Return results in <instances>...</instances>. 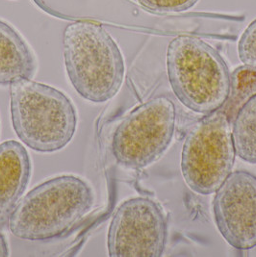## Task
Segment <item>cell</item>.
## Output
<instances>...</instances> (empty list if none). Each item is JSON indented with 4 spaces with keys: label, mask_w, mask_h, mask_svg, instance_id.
<instances>
[{
    "label": "cell",
    "mask_w": 256,
    "mask_h": 257,
    "mask_svg": "<svg viewBox=\"0 0 256 257\" xmlns=\"http://www.w3.org/2000/svg\"><path fill=\"white\" fill-rule=\"evenodd\" d=\"M168 240V222L163 208L149 198L122 202L110 223L109 256H162Z\"/></svg>",
    "instance_id": "cell-7"
},
{
    "label": "cell",
    "mask_w": 256,
    "mask_h": 257,
    "mask_svg": "<svg viewBox=\"0 0 256 257\" xmlns=\"http://www.w3.org/2000/svg\"><path fill=\"white\" fill-rule=\"evenodd\" d=\"M63 45L67 74L81 97L104 103L118 93L124 79V60L103 26L84 21L69 24Z\"/></svg>",
    "instance_id": "cell-2"
},
{
    "label": "cell",
    "mask_w": 256,
    "mask_h": 257,
    "mask_svg": "<svg viewBox=\"0 0 256 257\" xmlns=\"http://www.w3.org/2000/svg\"><path fill=\"white\" fill-rule=\"evenodd\" d=\"M13 128L25 146L35 152H58L72 140L77 128V112L57 89L21 79L10 85Z\"/></svg>",
    "instance_id": "cell-4"
},
{
    "label": "cell",
    "mask_w": 256,
    "mask_h": 257,
    "mask_svg": "<svg viewBox=\"0 0 256 257\" xmlns=\"http://www.w3.org/2000/svg\"><path fill=\"white\" fill-rule=\"evenodd\" d=\"M94 204L92 186L81 177L64 175L50 178L18 202L8 229L30 242L56 240L81 222Z\"/></svg>",
    "instance_id": "cell-1"
},
{
    "label": "cell",
    "mask_w": 256,
    "mask_h": 257,
    "mask_svg": "<svg viewBox=\"0 0 256 257\" xmlns=\"http://www.w3.org/2000/svg\"><path fill=\"white\" fill-rule=\"evenodd\" d=\"M175 103L155 97L132 110L115 129L111 150L117 164L138 170L157 161L175 134Z\"/></svg>",
    "instance_id": "cell-6"
},
{
    "label": "cell",
    "mask_w": 256,
    "mask_h": 257,
    "mask_svg": "<svg viewBox=\"0 0 256 257\" xmlns=\"http://www.w3.org/2000/svg\"><path fill=\"white\" fill-rule=\"evenodd\" d=\"M213 214L228 245L238 250L255 247V175L246 171L231 173L216 192Z\"/></svg>",
    "instance_id": "cell-8"
},
{
    "label": "cell",
    "mask_w": 256,
    "mask_h": 257,
    "mask_svg": "<svg viewBox=\"0 0 256 257\" xmlns=\"http://www.w3.org/2000/svg\"><path fill=\"white\" fill-rule=\"evenodd\" d=\"M3 229L0 227V257L9 256V248L6 239L2 233Z\"/></svg>",
    "instance_id": "cell-15"
},
{
    "label": "cell",
    "mask_w": 256,
    "mask_h": 257,
    "mask_svg": "<svg viewBox=\"0 0 256 257\" xmlns=\"http://www.w3.org/2000/svg\"><path fill=\"white\" fill-rule=\"evenodd\" d=\"M232 124L236 155L247 163L256 164V95L238 111Z\"/></svg>",
    "instance_id": "cell-11"
},
{
    "label": "cell",
    "mask_w": 256,
    "mask_h": 257,
    "mask_svg": "<svg viewBox=\"0 0 256 257\" xmlns=\"http://www.w3.org/2000/svg\"><path fill=\"white\" fill-rule=\"evenodd\" d=\"M166 60L171 87L183 105L205 116L221 110L231 73L214 47L197 37L177 36L168 46Z\"/></svg>",
    "instance_id": "cell-3"
},
{
    "label": "cell",
    "mask_w": 256,
    "mask_h": 257,
    "mask_svg": "<svg viewBox=\"0 0 256 257\" xmlns=\"http://www.w3.org/2000/svg\"><path fill=\"white\" fill-rule=\"evenodd\" d=\"M37 61L28 44L13 26L0 20V85L31 79Z\"/></svg>",
    "instance_id": "cell-10"
},
{
    "label": "cell",
    "mask_w": 256,
    "mask_h": 257,
    "mask_svg": "<svg viewBox=\"0 0 256 257\" xmlns=\"http://www.w3.org/2000/svg\"><path fill=\"white\" fill-rule=\"evenodd\" d=\"M254 95H256V66H241L231 73L230 92L221 111L232 123L238 111Z\"/></svg>",
    "instance_id": "cell-12"
},
{
    "label": "cell",
    "mask_w": 256,
    "mask_h": 257,
    "mask_svg": "<svg viewBox=\"0 0 256 257\" xmlns=\"http://www.w3.org/2000/svg\"><path fill=\"white\" fill-rule=\"evenodd\" d=\"M31 159L24 145L8 140L0 144V227L8 229L9 219L28 186Z\"/></svg>",
    "instance_id": "cell-9"
},
{
    "label": "cell",
    "mask_w": 256,
    "mask_h": 257,
    "mask_svg": "<svg viewBox=\"0 0 256 257\" xmlns=\"http://www.w3.org/2000/svg\"><path fill=\"white\" fill-rule=\"evenodd\" d=\"M152 12L180 13L194 7L198 0H137Z\"/></svg>",
    "instance_id": "cell-14"
},
{
    "label": "cell",
    "mask_w": 256,
    "mask_h": 257,
    "mask_svg": "<svg viewBox=\"0 0 256 257\" xmlns=\"http://www.w3.org/2000/svg\"><path fill=\"white\" fill-rule=\"evenodd\" d=\"M238 54L244 65L256 66V20L245 28L241 37Z\"/></svg>",
    "instance_id": "cell-13"
},
{
    "label": "cell",
    "mask_w": 256,
    "mask_h": 257,
    "mask_svg": "<svg viewBox=\"0 0 256 257\" xmlns=\"http://www.w3.org/2000/svg\"><path fill=\"white\" fill-rule=\"evenodd\" d=\"M231 122L221 110L206 115L187 133L181 152V173L198 195L217 192L232 173L236 152Z\"/></svg>",
    "instance_id": "cell-5"
}]
</instances>
